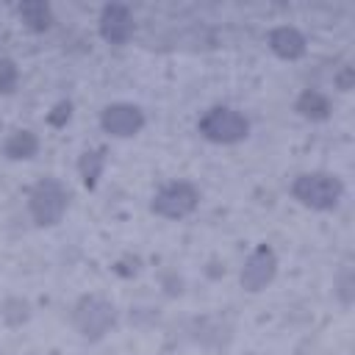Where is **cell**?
I'll use <instances>...</instances> for the list:
<instances>
[{
	"instance_id": "6da1fadb",
	"label": "cell",
	"mask_w": 355,
	"mask_h": 355,
	"mask_svg": "<svg viewBox=\"0 0 355 355\" xmlns=\"http://www.w3.org/2000/svg\"><path fill=\"white\" fill-rule=\"evenodd\" d=\"M291 194L297 202H302L305 208H313V211H330L338 205L341 194H344V186L336 175L330 172H305V175H297L294 183H291Z\"/></svg>"
},
{
	"instance_id": "7a4b0ae2",
	"label": "cell",
	"mask_w": 355,
	"mask_h": 355,
	"mask_svg": "<svg viewBox=\"0 0 355 355\" xmlns=\"http://www.w3.org/2000/svg\"><path fill=\"white\" fill-rule=\"evenodd\" d=\"M197 130L208 139V141H216V144H236L241 139H247L250 133V122L241 111L236 108H227V105H214L208 108L200 122H197Z\"/></svg>"
},
{
	"instance_id": "3957f363",
	"label": "cell",
	"mask_w": 355,
	"mask_h": 355,
	"mask_svg": "<svg viewBox=\"0 0 355 355\" xmlns=\"http://www.w3.org/2000/svg\"><path fill=\"white\" fill-rule=\"evenodd\" d=\"M67 200H69L67 189L55 178H44L31 189L28 211L36 225H55V222H61V216L67 211Z\"/></svg>"
},
{
	"instance_id": "277c9868",
	"label": "cell",
	"mask_w": 355,
	"mask_h": 355,
	"mask_svg": "<svg viewBox=\"0 0 355 355\" xmlns=\"http://www.w3.org/2000/svg\"><path fill=\"white\" fill-rule=\"evenodd\" d=\"M114 319H116V311H114V305H111L108 300H103V297H83V300L75 305V311H72V322H75L78 333H80L83 338H89V341L103 338V336L111 330Z\"/></svg>"
},
{
	"instance_id": "5b68a950",
	"label": "cell",
	"mask_w": 355,
	"mask_h": 355,
	"mask_svg": "<svg viewBox=\"0 0 355 355\" xmlns=\"http://www.w3.org/2000/svg\"><path fill=\"white\" fill-rule=\"evenodd\" d=\"M197 205H200V191H197V186L189 183V180H175V183L164 186V189L153 197V202H150L153 214H158V216H164V219H183V216H189Z\"/></svg>"
},
{
	"instance_id": "8992f818",
	"label": "cell",
	"mask_w": 355,
	"mask_h": 355,
	"mask_svg": "<svg viewBox=\"0 0 355 355\" xmlns=\"http://www.w3.org/2000/svg\"><path fill=\"white\" fill-rule=\"evenodd\" d=\"M100 125H103L105 133H111L116 139H128V136H136L144 128V114L133 103H111V105L103 108Z\"/></svg>"
},
{
	"instance_id": "52a82bcc",
	"label": "cell",
	"mask_w": 355,
	"mask_h": 355,
	"mask_svg": "<svg viewBox=\"0 0 355 355\" xmlns=\"http://www.w3.org/2000/svg\"><path fill=\"white\" fill-rule=\"evenodd\" d=\"M277 272V255L272 247L261 244L255 252H250V258L244 261V269H241V286L247 291H261L272 283Z\"/></svg>"
},
{
	"instance_id": "ba28073f",
	"label": "cell",
	"mask_w": 355,
	"mask_h": 355,
	"mask_svg": "<svg viewBox=\"0 0 355 355\" xmlns=\"http://www.w3.org/2000/svg\"><path fill=\"white\" fill-rule=\"evenodd\" d=\"M133 33V17L128 11V6H119V3H111L103 8L100 14V36L108 42V44H125Z\"/></svg>"
},
{
	"instance_id": "9c48e42d",
	"label": "cell",
	"mask_w": 355,
	"mask_h": 355,
	"mask_svg": "<svg viewBox=\"0 0 355 355\" xmlns=\"http://www.w3.org/2000/svg\"><path fill=\"white\" fill-rule=\"evenodd\" d=\"M266 42H269V50H272L275 55L286 58V61H294V58L305 55V36H302L297 28H291V25L275 28Z\"/></svg>"
},
{
	"instance_id": "30bf717a",
	"label": "cell",
	"mask_w": 355,
	"mask_h": 355,
	"mask_svg": "<svg viewBox=\"0 0 355 355\" xmlns=\"http://www.w3.org/2000/svg\"><path fill=\"white\" fill-rule=\"evenodd\" d=\"M19 19L31 28V31H47L50 28V22H53V11H50V6L47 3H42V0H25L19 8Z\"/></svg>"
},
{
	"instance_id": "8fae6325",
	"label": "cell",
	"mask_w": 355,
	"mask_h": 355,
	"mask_svg": "<svg viewBox=\"0 0 355 355\" xmlns=\"http://www.w3.org/2000/svg\"><path fill=\"white\" fill-rule=\"evenodd\" d=\"M297 111L305 119H327L330 116V100L316 89H305L297 100Z\"/></svg>"
},
{
	"instance_id": "7c38bea8",
	"label": "cell",
	"mask_w": 355,
	"mask_h": 355,
	"mask_svg": "<svg viewBox=\"0 0 355 355\" xmlns=\"http://www.w3.org/2000/svg\"><path fill=\"white\" fill-rule=\"evenodd\" d=\"M36 150H39V139H36L31 130H17V133H11V136L6 139V144H3V153H6L8 158H14V161L33 158Z\"/></svg>"
},
{
	"instance_id": "4fadbf2b",
	"label": "cell",
	"mask_w": 355,
	"mask_h": 355,
	"mask_svg": "<svg viewBox=\"0 0 355 355\" xmlns=\"http://www.w3.org/2000/svg\"><path fill=\"white\" fill-rule=\"evenodd\" d=\"M103 166H105V150H86V153L80 155L78 169H80V178H83V183H86L89 189L97 186V178H100Z\"/></svg>"
},
{
	"instance_id": "5bb4252c",
	"label": "cell",
	"mask_w": 355,
	"mask_h": 355,
	"mask_svg": "<svg viewBox=\"0 0 355 355\" xmlns=\"http://www.w3.org/2000/svg\"><path fill=\"white\" fill-rule=\"evenodd\" d=\"M17 80H19V69L11 58H0V92L8 94L17 89Z\"/></svg>"
},
{
	"instance_id": "9a60e30c",
	"label": "cell",
	"mask_w": 355,
	"mask_h": 355,
	"mask_svg": "<svg viewBox=\"0 0 355 355\" xmlns=\"http://www.w3.org/2000/svg\"><path fill=\"white\" fill-rule=\"evenodd\" d=\"M69 111H72L69 103H58V105H55V114H50V122H53V125H64V122L69 119Z\"/></svg>"
},
{
	"instance_id": "2e32d148",
	"label": "cell",
	"mask_w": 355,
	"mask_h": 355,
	"mask_svg": "<svg viewBox=\"0 0 355 355\" xmlns=\"http://www.w3.org/2000/svg\"><path fill=\"white\" fill-rule=\"evenodd\" d=\"M349 86H352V69L347 67V69H344V72L338 75V89H344V92H347Z\"/></svg>"
}]
</instances>
